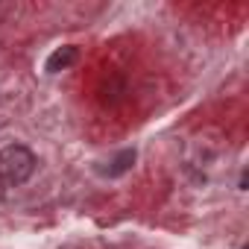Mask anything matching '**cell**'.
<instances>
[{"instance_id":"1","label":"cell","mask_w":249,"mask_h":249,"mask_svg":"<svg viewBox=\"0 0 249 249\" xmlns=\"http://www.w3.org/2000/svg\"><path fill=\"white\" fill-rule=\"evenodd\" d=\"M38 167V159L24 144H9L0 150V185L3 188H21L33 179Z\"/></svg>"},{"instance_id":"2","label":"cell","mask_w":249,"mask_h":249,"mask_svg":"<svg viewBox=\"0 0 249 249\" xmlns=\"http://www.w3.org/2000/svg\"><path fill=\"white\" fill-rule=\"evenodd\" d=\"M76 62V47L73 44H65V47H59V50H53L50 56H47V73H59V71H68L71 65Z\"/></svg>"},{"instance_id":"3","label":"cell","mask_w":249,"mask_h":249,"mask_svg":"<svg viewBox=\"0 0 249 249\" xmlns=\"http://www.w3.org/2000/svg\"><path fill=\"white\" fill-rule=\"evenodd\" d=\"M135 164V150H123L114 161H111V167H108V176H120V173H126L129 167Z\"/></svg>"}]
</instances>
